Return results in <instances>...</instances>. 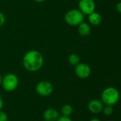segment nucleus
I'll return each mask as SVG.
<instances>
[{"label": "nucleus", "mask_w": 121, "mask_h": 121, "mask_svg": "<svg viewBox=\"0 0 121 121\" xmlns=\"http://www.w3.org/2000/svg\"><path fill=\"white\" fill-rule=\"evenodd\" d=\"M23 66L29 72H34L39 71L44 65V57L42 54L35 50L28 51L23 57Z\"/></svg>", "instance_id": "nucleus-1"}, {"label": "nucleus", "mask_w": 121, "mask_h": 121, "mask_svg": "<svg viewBox=\"0 0 121 121\" xmlns=\"http://www.w3.org/2000/svg\"><path fill=\"white\" fill-rule=\"evenodd\" d=\"M120 99L118 90L114 87H108L105 89L101 94V101L106 106H113L118 103Z\"/></svg>", "instance_id": "nucleus-2"}, {"label": "nucleus", "mask_w": 121, "mask_h": 121, "mask_svg": "<svg viewBox=\"0 0 121 121\" xmlns=\"http://www.w3.org/2000/svg\"><path fill=\"white\" fill-rule=\"evenodd\" d=\"M66 23L71 26H78L84 21V14L79 9H71L68 11L65 16Z\"/></svg>", "instance_id": "nucleus-3"}, {"label": "nucleus", "mask_w": 121, "mask_h": 121, "mask_svg": "<svg viewBox=\"0 0 121 121\" xmlns=\"http://www.w3.org/2000/svg\"><path fill=\"white\" fill-rule=\"evenodd\" d=\"M19 81L18 77L14 74L9 73L2 78L1 86L6 91H13L16 89L19 86Z\"/></svg>", "instance_id": "nucleus-4"}, {"label": "nucleus", "mask_w": 121, "mask_h": 121, "mask_svg": "<svg viewBox=\"0 0 121 121\" xmlns=\"http://www.w3.org/2000/svg\"><path fill=\"white\" fill-rule=\"evenodd\" d=\"M36 91L41 96H48L53 93V86L48 81H41L36 84Z\"/></svg>", "instance_id": "nucleus-5"}, {"label": "nucleus", "mask_w": 121, "mask_h": 121, "mask_svg": "<svg viewBox=\"0 0 121 121\" xmlns=\"http://www.w3.org/2000/svg\"><path fill=\"white\" fill-rule=\"evenodd\" d=\"M78 9L84 14L89 15L96 10V3L94 0H79Z\"/></svg>", "instance_id": "nucleus-6"}, {"label": "nucleus", "mask_w": 121, "mask_h": 121, "mask_svg": "<svg viewBox=\"0 0 121 121\" xmlns=\"http://www.w3.org/2000/svg\"><path fill=\"white\" fill-rule=\"evenodd\" d=\"M75 73L80 79H87L91 74V69L88 65L80 62L78 65L75 66Z\"/></svg>", "instance_id": "nucleus-7"}, {"label": "nucleus", "mask_w": 121, "mask_h": 121, "mask_svg": "<svg viewBox=\"0 0 121 121\" xmlns=\"http://www.w3.org/2000/svg\"><path fill=\"white\" fill-rule=\"evenodd\" d=\"M103 103L102 101L98 99H93L91 100L88 104V108L89 111L92 113L97 114L101 113L103 111V108L104 107Z\"/></svg>", "instance_id": "nucleus-8"}, {"label": "nucleus", "mask_w": 121, "mask_h": 121, "mask_svg": "<svg viewBox=\"0 0 121 121\" xmlns=\"http://www.w3.org/2000/svg\"><path fill=\"white\" fill-rule=\"evenodd\" d=\"M59 116V112L52 108L45 110L43 114L44 119L46 121H56Z\"/></svg>", "instance_id": "nucleus-9"}, {"label": "nucleus", "mask_w": 121, "mask_h": 121, "mask_svg": "<svg viewBox=\"0 0 121 121\" xmlns=\"http://www.w3.org/2000/svg\"><path fill=\"white\" fill-rule=\"evenodd\" d=\"M78 32L80 35L86 37L91 34V26L88 23H86L83 21L78 26Z\"/></svg>", "instance_id": "nucleus-10"}, {"label": "nucleus", "mask_w": 121, "mask_h": 121, "mask_svg": "<svg viewBox=\"0 0 121 121\" xmlns=\"http://www.w3.org/2000/svg\"><path fill=\"white\" fill-rule=\"evenodd\" d=\"M88 21L93 26H98L102 22V16L98 12H93L88 15Z\"/></svg>", "instance_id": "nucleus-11"}, {"label": "nucleus", "mask_w": 121, "mask_h": 121, "mask_svg": "<svg viewBox=\"0 0 121 121\" xmlns=\"http://www.w3.org/2000/svg\"><path fill=\"white\" fill-rule=\"evenodd\" d=\"M73 107L70 104H64L61 109V113L62 116H68V117H69L73 113Z\"/></svg>", "instance_id": "nucleus-12"}, {"label": "nucleus", "mask_w": 121, "mask_h": 121, "mask_svg": "<svg viewBox=\"0 0 121 121\" xmlns=\"http://www.w3.org/2000/svg\"><path fill=\"white\" fill-rule=\"evenodd\" d=\"M68 62L70 63V65H71L73 66H76L77 65H78L81 62V59H80L79 55L76 53L71 54L68 56Z\"/></svg>", "instance_id": "nucleus-13"}, {"label": "nucleus", "mask_w": 121, "mask_h": 121, "mask_svg": "<svg viewBox=\"0 0 121 121\" xmlns=\"http://www.w3.org/2000/svg\"><path fill=\"white\" fill-rule=\"evenodd\" d=\"M103 113L106 115V116H111L113 113V106H106L105 107H103Z\"/></svg>", "instance_id": "nucleus-14"}, {"label": "nucleus", "mask_w": 121, "mask_h": 121, "mask_svg": "<svg viewBox=\"0 0 121 121\" xmlns=\"http://www.w3.org/2000/svg\"><path fill=\"white\" fill-rule=\"evenodd\" d=\"M0 121H8V115L1 110L0 111Z\"/></svg>", "instance_id": "nucleus-15"}, {"label": "nucleus", "mask_w": 121, "mask_h": 121, "mask_svg": "<svg viewBox=\"0 0 121 121\" xmlns=\"http://www.w3.org/2000/svg\"><path fill=\"white\" fill-rule=\"evenodd\" d=\"M56 121H73V120L70 117L61 116H59L58 117V118L57 119Z\"/></svg>", "instance_id": "nucleus-16"}, {"label": "nucleus", "mask_w": 121, "mask_h": 121, "mask_svg": "<svg viewBox=\"0 0 121 121\" xmlns=\"http://www.w3.org/2000/svg\"><path fill=\"white\" fill-rule=\"evenodd\" d=\"M6 22V16L4 13L0 12V26H3Z\"/></svg>", "instance_id": "nucleus-17"}, {"label": "nucleus", "mask_w": 121, "mask_h": 121, "mask_svg": "<svg viewBox=\"0 0 121 121\" xmlns=\"http://www.w3.org/2000/svg\"><path fill=\"white\" fill-rule=\"evenodd\" d=\"M116 10L118 11V12H119V13H121V1L118 2L116 4Z\"/></svg>", "instance_id": "nucleus-18"}, {"label": "nucleus", "mask_w": 121, "mask_h": 121, "mask_svg": "<svg viewBox=\"0 0 121 121\" xmlns=\"http://www.w3.org/2000/svg\"><path fill=\"white\" fill-rule=\"evenodd\" d=\"M3 106H4V101H3V99H2V97L0 96V111L2 109Z\"/></svg>", "instance_id": "nucleus-19"}, {"label": "nucleus", "mask_w": 121, "mask_h": 121, "mask_svg": "<svg viewBox=\"0 0 121 121\" xmlns=\"http://www.w3.org/2000/svg\"><path fill=\"white\" fill-rule=\"evenodd\" d=\"M34 1H36V2H39V3H41V2H44V1H46V0H34Z\"/></svg>", "instance_id": "nucleus-20"}, {"label": "nucleus", "mask_w": 121, "mask_h": 121, "mask_svg": "<svg viewBox=\"0 0 121 121\" xmlns=\"http://www.w3.org/2000/svg\"><path fill=\"white\" fill-rule=\"evenodd\" d=\"M90 121H101V120H99V119H98V118H93V119H91Z\"/></svg>", "instance_id": "nucleus-21"}, {"label": "nucleus", "mask_w": 121, "mask_h": 121, "mask_svg": "<svg viewBox=\"0 0 121 121\" xmlns=\"http://www.w3.org/2000/svg\"><path fill=\"white\" fill-rule=\"evenodd\" d=\"M2 77H1V75L0 74V86H1V83H2Z\"/></svg>", "instance_id": "nucleus-22"}, {"label": "nucleus", "mask_w": 121, "mask_h": 121, "mask_svg": "<svg viewBox=\"0 0 121 121\" xmlns=\"http://www.w3.org/2000/svg\"></svg>", "instance_id": "nucleus-23"}]
</instances>
